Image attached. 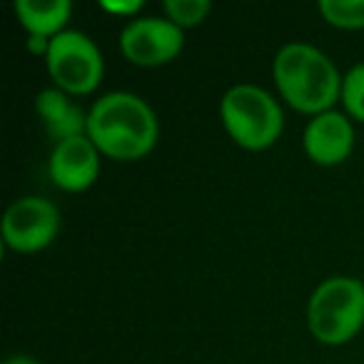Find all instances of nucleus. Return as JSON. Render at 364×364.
<instances>
[{
	"label": "nucleus",
	"mask_w": 364,
	"mask_h": 364,
	"mask_svg": "<svg viewBox=\"0 0 364 364\" xmlns=\"http://www.w3.org/2000/svg\"><path fill=\"white\" fill-rule=\"evenodd\" d=\"M3 364H38V359L31 354H11Z\"/></svg>",
	"instance_id": "nucleus-16"
},
{
	"label": "nucleus",
	"mask_w": 364,
	"mask_h": 364,
	"mask_svg": "<svg viewBox=\"0 0 364 364\" xmlns=\"http://www.w3.org/2000/svg\"><path fill=\"white\" fill-rule=\"evenodd\" d=\"M307 324L322 344H344L364 327V282L329 277L314 287L307 302Z\"/></svg>",
	"instance_id": "nucleus-4"
},
{
	"label": "nucleus",
	"mask_w": 364,
	"mask_h": 364,
	"mask_svg": "<svg viewBox=\"0 0 364 364\" xmlns=\"http://www.w3.org/2000/svg\"><path fill=\"white\" fill-rule=\"evenodd\" d=\"M272 77L282 100L312 117L334 110V102L342 100L344 75L309 43H287L279 48L272 60Z\"/></svg>",
	"instance_id": "nucleus-2"
},
{
	"label": "nucleus",
	"mask_w": 364,
	"mask_h": 364,
	"mask_svg": "<svg viewBox=\"0 0 364 364\" xmlns=\"http://www.w3.org/2000/svg\"><path fill=\"white\" fill-rule=\"evenodd\" d=\"M16 16L31 36L53 41L70 21V0H16Z\"/></svg>",
	"instance_id": "nucleus-11"
},
{
	"label": "nucleus",
	"mask_w": 364,
	"mask_h": 364,
	"mask_svg": "<svg viewBox=\"0 0 364 364\" xmlns=\"http://www.w3.org/2000/svg\"><path fill=\"white\" fill-rule=\"evenodd\" d=\"M60 230V213L46 198H21L3 215V242L13 252L46 250Z\"/></svg>",
	"instance_id": "nucleus-6"
},
{
	"label": "nucleus",
	"mask_w": 364,
	"mask_h": 364,
	"mask_svg": "<svg viewBox=\"0 0 364 364\" xmlns=\"http://www.w3.org/2000/svg\"><path fill=\"white\" fill-rule=\"evenodd\" d=\"M100 8L105 13H112V16H120V18H130L132 21V16L140 13L142 0H120V3H117V0H102Z\"/></svg>",
	"instance_id": "nucleus-15"
},
{
	"label": "nucleus",
	"mask_w": 364,
	"mask_h": 364,
	"mask_svg": "<svg viewBox=\"0 0 364 364\" xmlns=\"http://www.w3.org/2000/svg\"><path fill=\"white\" fill-rule=\"evenodd\" d=\"M157 117L135 92H107L87 112V137L100 155L140 160L157 142Z\"/></svg>",
	"instance_id": "nucleus-1"
},
{
	"label": "nucleus",
	"mask_w": 364,
	"mask_h": 364,
	"mask_svg": "<svg viewBox=\"0 0 364 364\" xmlns=\"http://www.w3.org/2000/svg\"><path fill=\"white\" fill-rule=\"evenodd\" d=\"M36 112L41 115L48 135L55 142L70 140L77 135H87V112L70 95L58 87L41 90L36 97Z\"/></svg>",
	"instance_id": "nucleus-10"
},
{
	"label": "nucleus",
	"mask_w": 364,
	"mask_h": 364,
	"mask_svg": "<svg viewBox=\"0 0 364 364\" xmlns=\"http://www.w3.org/2000/svg\"><path fill=\"white\" fill-rule=\"evenodd\" d=\"M362 282H364V279H362Z\"/></svg>",
	"instance_id": "nucleus-17"
},
{
	"label": "nucleus",
	"mask_w": 364,
	"mask_h": 364,
	"mask_svg": "<svg viewBox=\"0 0 364 364\" xmlns=\"http://www.w3.org/2000/svg\"><path fill=\"white\" fill-rule=\"evenodd\" d=\"M342 102H344L347 115H352L354 120L364 122V63L354 65L352 70L344 75Z\"/></svg>",
	"instance_id": "nucleus-14"
},
{
	"label": "nucleus",
	"mask_w": 364,
	"mask_h": 364,
	"mask_svg": "<svg viewBox=\"0 0 364 364\" xmlns=\"http://www.w3.org/2000/svg\"><path fill=\"white\" fill-rule=\"evenodd\" d=\"M317 11L329 26L342 31L364 28V0H319Z\"/></svg>",
	"instance_id": "nucleus-12"
},
{
	"label": "nucleus",
	"mask_w": 364,
	"mask_h": 364,
	"mask_svg": "<svg viewBox=\"0 0 364 364\" xmlns=\"http://www.w3.org/2000/svg\"><path fill=\"white\" fill-rule=\"evenodd\" d=\"M48 73L58 90L68 95H87L102 80L105 63L92 38L80 31H63L50 41L48 48Z\"/></svg>",
	"instance_id": "nucleus-5"
},
{
	"label": "nucleus",
	"mask_w": 364,
	"mask_h": 364,
	"mask_svg": "<svg viewBox=\"0 0 364 364\" xmlns=\"http://www.w3.org/2000/svg\"><path fill=\"white\" fill-rule=\"evenodd\" d=\"M220 117L230 137L247 150H267L284 130L279 102L252 82H237L225 92L220 100Z\"/></svg>",
	"instance_id": "nucleus-3"
},
{
	"label": "nucleus",
	"mask_w": 364,
	"mask_h": 364,
	"mask_svg": "<svg viewBox=\"0 0 364 364\" xmlns=\"http://www.w3.org/2000/svg\"><path fill=\"white\" fill-rule=\"evenodd\" d=\"M185 46V33L167 18H132L120 31V50L142 68L165 65Z\"/></svg>",
	"instance_id": "nucleus-7"
},
{
	"label": "nucleus",
	"mask_w": 364,
	"mask_h": 364,
	"mask_svg": "<svg viewBox=\"0 0 364 364\" xmlns=\"http://www.w3.org/2000/svg\"><path fill=\"white\" fill-rule=\"evenodd\" d=\"M50 180L65 193H82L92 188L100 175V150L87 135L55 142L50 155Z\"/></svg>",
	"instance_id": "nucleus-8"
},
{
	"label": "nucleus",
	"mask_w": 364,
	"mask_h": 364,
	"mask_svg": "<svg viewBox=\"0 0 364 364\" xmlns=\"http://www.w3.org/2000/svg\"><path fill=\"white\" fill-rule=\"evenodd\" d=\"M162 11L165 18L172 21L177 28H195L210 16L213 11V3L210 0H165L162 3Z\"/></svg>",
	"instance_id": "nucleus-13"
},
{
	"label": "nucleus",
	"mask_w": 364,
	"mask_h": 364,
	"mask_svg": "<svg viewBox=\"0 0 364 364\" xmlns=\"http://www.w3.org/2000/svg\"><path fill=\"white\" fill-rule=\"evenodd\" d=\"M354 147V125L349 115L327 110L314 115L304 127V152L317 165H339Z\"/></svg>",
	"instance_id": "nucleus-9"
}]
</instances>
